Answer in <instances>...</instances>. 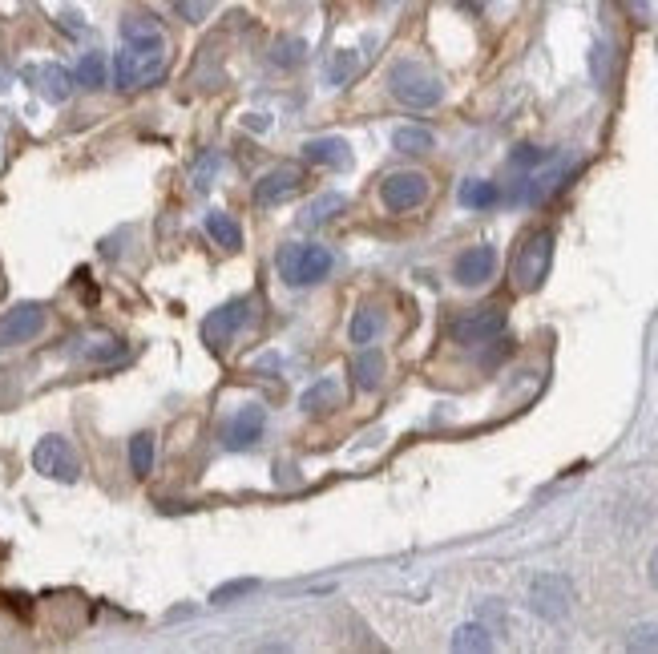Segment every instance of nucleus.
<instances>
[{
    "label": "nucleus",
    "mask_w": 658,
    "mask_h": 654,
    "mask_svg": "<svg viewBox=\"0 0 658 654\" xmlns=\"http://www.w3.org/2000/svg\"><path fill=\"white\" fill-rule=\"evenodd\" d=\"M550 263H554V235L550 231H533L525 235V243L517 247L513 255V267H509V279L517 291H537L550 275Z\"/></svg>",
    "instance_id": "nucleus-3"
},
{
    "label": "nucleus",
    "mask_w": 658,
    "mask_h": 654,
    "mask_svg": "<svg viewBox=\"0 0 658 654\" xmlns=\"http://www.w3.org/2000/svg\"><path fill=\"white\" fill-rule=\"evenodd\" d=\"M255 586H259L255 578H235V582H227V586H218V590L210 594V602H214V606H231L235 598H243V594H251Z\"/></svg>",
    "instance_id": "nucleus-29"
},
{
    "label": "nucleus",
    "mask_w": 658,
    "mask_h": 654,
    "mask_svg": "<svg viewBox=\"0 0 658 654\" xmlns=\"http://www.w3.org/2000/svg\"><path fill=\"white\" fill-rule=\"evenodd\" d=\"M340 400V380L336 376H323V380H315L303 396H299V408L303 412H323V408H332Z\"/></svg>",
    "instance_id": "nucleus-18"
},
{
    "label": "nucleus",
    "mask_w": 658,
    "mask_h": 654,
    "mask_svg": "<svg viewBox=\"0 0 658 654\" xmlns=\"http://www.w3.org/2000/svg\"><path fill=\"white\" fill-rule=\"evenodd\" d=\"M210 170H218V154H206V158L198 162V174H194V186H198V190H206V186H210V182H206V174H210Z\"/></svg>",
    "instance_id": "nucleus-33"
},
{
    "label": "nucleus",
    "mask_w": 658,
    "mask_h": 654,
    "mask_svg": "<svg viewBox=\"0 0 658 654\" xmlns=\"http://www.w3.org/2000/svg\"><path fill=\"white\" fill-rule=\"evenodd\" d=\"M25 77H29V81L37 85V93H41L45 101H53V105L69 101V93H73V73L61 69V65H33Z\"/></svg>",
    "instance_id": "nucleus-14"
},
{
    "label": "nucleus",
    "mask_w": 658,
    "mask_h": 654,
    "mask_svg": "<svg viewBox=\"0 0 658 654\" xmlns=\"http://www.w3.org/2000/svg\"><path fill=\"white\" fill-rule=\"evenodd\" d=\"M178 13L186 21H202V0H178Z\"/></svg>",
    "instance_id": "nucleus-34"
},
{
    "label": "nucleus",
    "mask_w": 658,
    "mask_h": 654,
    "mask_svg": "<svg viewBox=\"0 0 658 654\" xmlns=\"http://www.w3.org/2000/svg\"><path fill=\"white\" fill-rule=\"evenodd\" d=\"M303 158L311 162V166H352V146L344 142V138H311L307 146H303Z\"/></svg>",
    "instance_id": "nucleus-15"
},
{
    "label": "nucleus",
    "mask_w": 658,
    "mask_h": 654,
    "mask_svg": "<svg viewBox=\"0 0 658 654\" xmlns=\"http://www.w3.org/2000/svg\"><path fill=\"white\" fill-rule=\"evenodd\" d=\"M336 259L327 247L319 243H291V247H279L275 255V271L287 287H311V283H323L327 275H332Z\"/></svg>",
    "instance_id": "nucleus-2"
},
{
    "label": "nucleus",
    "mask_w": 658,
    "mask_h": 654,
    "mask_svg": "<svg viewBox=\"0 0 658 654\" xmlns=\"http://www.w3.org/2000/svg\"><path fill=\"white\" fill-rule=\"evenodd\" d=\"M432 134L428 130H420V126H400L396 134H392V146L400 150V154H428L432 150Z\"/></svg>",
    "instance_id": "nucleus-23"
},
{
    "label": "nucleus",
    "mask_w": 658,
    "mask_h": 654,
    "mask_svg": "<svg viewBox=\"0 0 658 654\" xmlns=\"http://www.w3.org/2000/svg\"><path fill=\"white\" fill-rule=\"evenodd\" d=\"M122 352H126V348H122L118 340H109V336H105V340H93L81 356H85V360H93V364H109V360H118Z\"/></svg>",
    "instance_id": "nucleus-30"
},
{
    "label": "nucleus",
    "mask_w": 658,
    "mask_h": 654,
    "mask_svg": "<svg viewBox=\"0 0 658 654\" xmlns=\"http://www.w3.org/2000/svg\"><path fill=\"white\" fill-rule=\"evenodd\" d=\"M630 650H658V622H646V626H634L630 638H626Z\"/></svg>",
    "instance_id": "nucleus-32"
},
{
    "label": "nucleus",
    "mask_w": 658,
    "mask_h": 654,
    "mask_svg": "<svg viewBox=\"0 0 658 654\" xmlns=\"http://www.w3.org/2000/svg\"><path fill=\"white\" fill-rule=\"evenodd\" d=\"M303 57H307V45H303L299 37H283V41H275V49H271V61H275L279 69H299Z\"/></svg>",
    "instance_id": "nucleus-26"
},
{
    "label": "nucleus",
    "mask_w": 658,
    "mask_h": 654,
    "mask_svg": "<svg viewBox=\"0 0 658 654\" xmlns=\"http://www.w3.org/2000/svg\"><path fill=\"white\" fill-rule=\"evenodd\" d=\"M501 332H505V311L501 307H481V311H473V315H465V319L453 323V340L465 344V348L489 344Z\"/></svg>",
    "instance_id": "nucleus-10"
},
{
    "label": "nucleus",
    "mask_w": 658,
    "mask_h": 654,
    "mask_svg": "<svg viewBox=\"0 0 658 654\" xmlns=\"http://www.w3.org/2000/svg\"><path fill=\"white\" fill-rule=\"evenodd\" d=\"M574 606V582L566 574H537L529 582V610L545 622H562Z\"/></svg>",
    "instance_id": "nucleus-5"
},
{
    "label": "nucleus",
    "mask_w": 658,
    "mask_h": 654,
    "mask_svg": "<svg viewBox=\"0 0 658 654\" xmlns=\"http://www.w3.org/2000/svg\"><path fill=\"white\" fill-rule=\"evenodd\" d=\"M348 210V198L344 194H323V198H315L311 206H307V214L299 218L303 227H319V223H332L336 214H344Z\"/></svg>",
    "instance_id": "nucleus-20"
},
{
    "label": "nucleus",
    "mask_w": 658,
    "mask_h": 654,
    "mask_svg": "<svg viewBox=\"0 0 658 654\" xmlns=\"http://www.w3.org/2000/svg\"><path fill=\"white\" fill-rule=\"evenodd\" d=\"M493 630L485 626V622H469V626H461L457 634H453V650H493V638H489Z\"/></svg>",
    "instance_id": "nucleus-24"
},
{
    "label": "nucleus",
    "mask_w": 658,
    "mask_h": 654,
    "mask_svg": "<svg viewBox=\"0 0 658 654\" xmlns=\"http://www.w3.org/2000/svg\"><path fill=\"white\" fill-rule=\"evenodd\" d=\"M650 582H654V590H658V550L650 554Z\"/></svg>",
    "instance_id": "nucleus-35"
},
{
    "label": "nucleus",
    "mask_w": 658,
    "mask_h": 654,
    "mask_svg": "<svg viewBox=\"0 0 658 654\" xmlns=\"http://www.w3.org/2000/svg\"><path fill=\"white\" fill-rule=\"evenodd\" d=\"M206 235L223 247V251H239L243 247V231H239V223H235L227 210H210L206 214Z\"/></svg>",
    "instance_id": "nucleus-16"
},
{
    "label": "nucleus",
    "mask_w": 658,
    "mask_h": 654,
    "mask_svg": "<svg viewBox=\"0 0 658 654\" xmlns=\"http://www.w3.org/2000/svg\"><path fill=\"white\" fill-rule=\"evenodd\" d=\"M356 73H360V57H356L352 49L336 53V57H332V65H327V81H332V85H348Z\"/></svg>",
    "instance_id": "nucleus-28"
},
{
    "label": "nucleus",
    "mask_w": 658,
    "mask_h": 654,
    "mask_svg": "<svg viewBox=\"0 0 658 654\" xmlns=\"http://www.w3.org/2000/svg\"><path fill=\"white\" fill-rule=\"evenodd\" d=\"M388 89H392V97H396L400 105H408V109H432L436 101L445 97V85L436 81L424 65H416V61H400V65H392V73H388Z\"/></svg>",
    "instance_id": "nucleus-4"
},
{
    "label": "nucleus",
    "mask_w": 658,
    "mask_h": 654,
    "mask_svg": "<svg viewBox=\"0 0 658 654\" xmlns=\"http://www.w3.org/2000/svg\"><path fill=\"white\" fill-rule=\"evenodd\" d=\"M303 190V170L299 166H275L255 182V202L259 206H279Z\"/></svg>",
    "instance_id": "nucleus-12"
},
{
    "label": "nucleus",
    "mask_w": 658,
    "mask_h": 654,
    "mask_svg": "<svg viewBox=\"0 0 658 654\" xmlns=\"http://www.w3.org/2000/svg\"><path fill=\"white\" fill-rule=\"evenodd\" d=\"M130 469H134V477H150V469H154V432H138L130 441Z\"/></svg>",
    "instance_id": "nucleus-22"
},
{
    "label": "nucleus",
    "mask_w": 658,
    "mask_h": 654,
    "mask_svg": "<svg viewBox=\"0 0 658 654\" xmlns=\"http://www.w3.org/2000/svg\"><path fill=\"white\" fill-rule=\"evenodd\" d=\"M247 315H251V299H231V303H223L218 311H210V315L202 319V340H206L210 348H227V344L235 340V332L247 323Z\"/></svg>",
    "instance_id": "nucleus-8"
},
{
    "label": "nucleus",
    "mask_w": 658,
    "mask_h": 654,
    "mask_svg": "<svg viewBox=\"0 0 658 654\" xmlns=\"http://www.w3.org/2000/svg\"><path fill=\"white\" fill-rule=\"evenodd\" d=\"M380 198L388 210L404 214V210H416L424 198H428V178L420 170H396L380 182Z\"/></svg>",
    "instance_id": "nucleus-7"
},
{
    "label": "nucleus",
    "mask_w": 658,
    "mask_h": 654,
    "mask_svg": "<svg viewBox=\"0 0 658 654\" xmlns=\"http://www.w3.org/2000/svg\"><path fill=\"white\" fill-rule=\"evenodd\" d=\"M166 69V37L150 41H126L122 53L114 57V85L118 89H142L158 81Z\"/></svg>",
    "instance_id": "nucleus-1"
},
{
    "label": "nucleus",
    "mask_w": 658,
    "mask_h": 654,
    "mask_svg": "<svg viewBox=\"0 0 658 654\" xmlns=\"http://www.w3.org/2000/svg\"><path fill=\"white\" fill-rule=\"evenodd\" d=\"M263 428H267V412H263L259 404H243V408L227 420V428H223V445H227L231 453L251 449V445L263 441Z\"/></svg>",
    "instance_id": "nucleus-11"
},
{
    "label": "nucleus",
    "mask_w": 658,
    "mask_h": 654,
    "mask_svg": "<svg viewBox=\"0 0 658 654\" xmlns=\"http://www.w3.org/2000/svg\"><path fill=\"white\" fill-rule=\"evenodd\" d=\"M380 323H384V319H380V311L364 303V307H360V311L352 315V327H348L352 344H372V340L380 336Z\"/></svg>",
    "instance_id": "nucleus-21"
},
{
    "label": "nucleus",
    "mask_w": 658,
    "mask_h": 654,
    "mask_svg": "<svg viewBox=\"0 0 658 654\" xmlns=\"http://www.w3.org/2000/svg\"><path fill=\"white\" fill-rule=\"evenodd\" d=\"M33 469L49 481H61V485H73L81 477V465H77L65 436H41L37 449H33Z\"/></svg>",
    "instance_id": "nucleus-6"
},
{
    "label": "nucleus",
    "mask_w": 658,
    "mask_h": 654,
    "mask_svg": "<svg viewBox=\"0 0 658 654\" xmlns=\"http://www.w3.org/2000/svg\"><path fill=\"white\" fill-rule=\"evenodd\" d=\"M73 81L85 85V89H101L105 85V57L101 53H85L73 69Z\"/></svg>",
    "instance_id": "nucleus-25"
},
{
    "label": "nucleus",
    "mask_w": 658,
    "mask_h": 654,
    "mask_svg": "<svg viewBox=\"0 0 658 654\" xmlns=\"http://www.w3.org/2000/svg\"><path fill=\"white\" fill-rule=\"evenodd\" d=\"M41 327H45V307L41 303H17L13 311H5V319H0V348H17V344L37 340Z\"/></svg>",
    "instance_id": "nucleus-9"
},
{
    "label": "nucleus",
    "mask_w": 658,
    "mask_h": 654,
    "mask_svg": "<svg viewBox=\"0 0 658 654\" xmlns=\"http://www.w3.org/2000/svg\"><path fill=\"white\" fill-rule=\"evenodd\" d=\"M352 376H356V388L360 392H376L380 388V376H384V356L376 348H364L352 360Z\"/></svg>",
    "instance_id": "nucleus-17"
},
{
    "label": "nucleus",
    "mask_w": 658,
    "mask_h": 654,
    "mask_svg": "<svg viewBox=\"0 0 658 654\" xmlns=\"http://www.w3.org/2000/svg\"><path fill=\"white\" fill-rule=\"evenodd\" d=\"M122 37L126 41H150V37H162V25L154 17H146V13H130L122 21Z\"/></svg>",
    "instance_id": "nucleus-27"
},
{
    "label": "nucleus",
    "mask_w": 658,
    "mask_h": 654,
    "mask_svg": "<svg viewBox=\"0 0 658 654\" xmlns=\"http://www.w3.org/2000/svg\"><path fill=\"white\" fill-rule=\"evenodd\" d=\"M493 271H497V251H493L489 243L461 251L457 263H453V279H457L461 287H481V283L493 279Z\"/></svg>",
    "instance_id": "nucleus-13"
},
{
    "label": "nucleus",
    "mask_w": 658,
    "mask_h": 654,
    "mask_svg": "<svg viewBox=\"0 0 658 654\" xmlns=\"http://www.w3.org/2000/svg\"><path fill=\"white\" fill-rule=\"evenodd\" d=\"M509 162H513V166H521V170H533V166L554 162V154H550V150H537V146H517V150L509 154Z\"/></svg>",
    "instance_id": "nucleus-31"
},
{
    "label": "nucleus",
    "mask_w": 658,
    "mask_h": 654,
    "mask_svg": "<svg viewBox=\"0 0 658 654\" xmlns=\"http://www.w3.org/2000/svg\"><path fill=\"white\" fill-rule=\"evenodd\" d=\"M497 202H501V186H497V182L473 178V182L461 186V206H469V210H489V206H497Z\"/></svg>",
    "instance_id": "nucleus-19"
}]
</instances>
